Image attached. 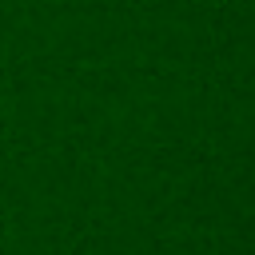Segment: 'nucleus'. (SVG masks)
<instances>
[]
</instances>
